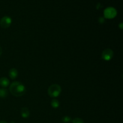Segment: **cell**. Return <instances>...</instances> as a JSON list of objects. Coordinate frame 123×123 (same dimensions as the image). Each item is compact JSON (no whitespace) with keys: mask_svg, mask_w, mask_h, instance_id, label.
<instances>
[{"mask_svg":"<svg viewBox=\"0 0 123 123\" xmlns=\"http://www.w3.org/2000/svg\"><path fill=\"white\" fill-rule=\"evenodd\" d=\"M9 91L13 96L16 97H20L26 92V88L24 84L20 82H13L10 85Z\"/></svg>","mask_w":123,"mask_h":123,"instance_id":"obj_1","label":"cell"},{"mask_svg":"<svg viewBox=\"0 0 123 123\" xmlns=\"http://www.w3.org/2000/svg\"><path fill=\"white\" fill-rule=\"evenodd\" d=\"M48 94L51 97H57L61 92V88L58 84H52L49 87Z\"/></svg>","mask_w":123,"mask_h":123,"instance_id":"obj_2","label":"cell"},{"mask_svg":"<svg viewBox=\"0 0 123 123\" xmlns=\"http://www.w3.org/2000/svg\"><path fill=\"white\" fill-rule=\"evenodd\" d=\"M104 17L106 19H114L117 14V12L115 8L112 7H107L104 10Z\"/></svg>","mask_w":123,"mask_h":123,"instance_id":"obj_3","label":"cell"},{"mask_svg":"<svg viewBox=\"0 0 123 123\" xmlns=\"http://www.w3.org/2000/svg\"><path fill=\"white\" fill-rule=\"evenodd\" d=\"M12 22V18L8 16L2 17L0 20V26L4 29H7L10 26Z\"/></svg>","mask_w":123,"mask_h":123,"instance_id":"obj_4","label":"cell"},{"mask_svg":"<svg viewBox=\"0 0 123 123\" xmlns=\"http://www.w3.org/2000/svg\"><path fill=\"white\" fill-rule=\"evenodd\" d=\"M114 56V51L111 49L107 48L105 49L102 54V58L105 61H110Z\"/></svg>","mask_w":123,"mask_h":123,"instance_id":"obj_5","label":"cell"},{"mask_svg":"<svg viewBox=\"0 0 123 123\" xmlns=\"http://www.w3.org/2000/svg\"><path fill=\"white\" fill-rule=\"evenodd\" d=\"M10 81L8 78L6 77H2L0 78V85L3 88H6L9 85Z\"/></svg>","mask_w":123,"mask_h":123,"instance_id":"obj_6","label":"cell"},{"mask_svg":"<svg viewBox=\"0 0 123 123\" xmlns=\"http://www.w3.org/2000/svg\"><path fill=\"white\" fill-rule=\"evenodd\" d=\"M8 75L12 79H16L18 76V72L17 69L14 68H11L8 72Z\"/></svg>","mask_w":123,"mask_h":123,"instance_id":"obj_7","label":"cell"},{"mask_svg":"<svg viewBox=\"0 0 123 123\" xmlns=\"http://www.w3.org/2000/svg\"><path fill=\"white\" fill-rule=\"evenodd\" d=\"M20 114H21L22 117H23L24 118H28L30 115V110L27 108H22L20 111Z\"/></svg>","mask_w":123,"mask_h":123,"instance_id":"obj_8","label":"cell"},{"mask_svg":"<svg viewBox=\"0 0 123 123\" xmlns=\"http://www.w3.org/2000/svg\"><path fill=\"white\" fill-rule=\"evenodd\" d=\"M8 90L6 88L0 89V98H4L8 96Z\"/></svg>","mask_w":123,"mask_h":123,"instance_id":"obj_9","label":"cell"},{"mask_svg":"<svg viewBox=\"0 0 123 123\" xmlns=\"http://www.w3.org/2000/svg\"><path fill=\"white\" fill-rule=\"evenodd\" d=\"M50 105H51L52 108H55V109H56V108H58L59 106H60V102L56 99H53L51 101Z\"/></svg>","mask_w":123,"mask_h":123,"instance_id":"obj_10","label":"cell"},{"mask_svg":"<svg viewBox=\"0 0 123 123\" xmlns=\"http://www.w3.org/2000/svg\"><path fill=\"white\" fill-rule=\"evenodd\" d=\"M62 121L64 123H68L72 121V118L68 116H64L62 117Z\"/></svg>","mask_w":123,"mask_h":123,"instance_id":"obj_11","label":"cell"},{"mask_svg":"<svg viewBox=\"0 0 123 123\" xmlns=\"http://www.w3.org/2000/svg\"><path fill=\"white\" fill-rule=\"evenodd\" d=\"M72 123H85L84 120L80 118H75L72 120Z\"/></svg>","mask_w":123,"mask_h":123,"instance_id":"obj_12","label":"cell"},{"mask_svg":"<svg viewBox=\"0 0 123 123\" xmlns=\"http://www.w3.org/2000/svg\"><path fill=\"white\" fill-rule=\"evenodd\" d=\"M2 53V48H1V47L0 46V56L1 55Z\"/></svg>","mask_w":123,"mask_h":123,"instance_id":"obj_13","label":"cell"},{"mask_svg":"<svg viewBox=\"0 0 123 123\" xmlns=\"http://www.w3.org/2000/svg\"><path fill=\"white\" fill-rule=\"evenodd\" d=\"M123 23H120V24L119 25V26L120 27V28L121 29H123Z\"/></svg>","mask_w":123,"mask_h":123,"instance_id":"obj_14","label":"cell"},{"mask_svg":"<svg viewBox=\"0 0 123 123\" xmlns=\"http://www.w3.org/2000/svg\"><path fill=\"white\" fill-rule=\"evenodd\" d=\"M0 123H7L6 121H0Z\"/></svg>","mask_w":123,"mask_h":123,"instance_id":"obj_15","label":"cell"}]
</instances>
